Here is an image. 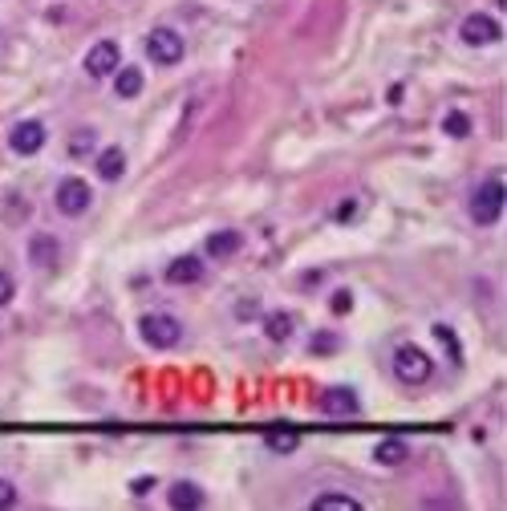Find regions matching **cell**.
<instances>
[{
	"label": "cell",
	"mask_w": 507,
	"mask_h": 511,
	"mask_svg": "<svg viewBox=\"0 0 507 511\" xmlns=\"http://www.w3.org/2000/svg\"><path fill=\"white\" fill-rule=\"evenodd\" d=\"M430 370H434V362H430V353L422 345H398L394 349V373H398V382H406V385H422L430 378Z\"/></svg>",
	"instance_id": "obj_1"
},
{
	"label": "cell",
	"mask_w": 507,
	"mask_h": 511,
	"mask_svg": "<svg viewBox=\"0 0 507 511\" xmlns=\"http://www.w3.org/2000/svg\"><path fill=\"white\" fill-rule=\"evenodd\" d=\"M139 333L150 349H175L179 341H183V325H179L175 317H167V312H142Z\"/></svg>",
	"instance_id": "obj_2"
},
{
	"label": "cell",
	"mask_w": 507,
	"mask_h": 511,
	"mask_svg": "<svg viewBox=\"0 0 507 511\" xmlns=\"http://www.w3.org/2000/svg\"><path fill=\"white\" fill-rule=\"evenodd\" d=\"M503 195H507L503 179H487V183L479 187V191L471 195V203H467V208H471V220L483 223V228H487V223H495V220L503 215Z\"/></svg>",
	"instance_id": "obj_3"
},
{
	"label": "cell",
	"mask_w": 507,
	"mask_h": 511,
	"mask_svg": "<svg viewBox=\"0 0 507 511\" xmlns=\"http://www.w3.org/2000/svg\"><path fill=\"white\" fill-rule=\"evenodd\" d=\"M187 53L183 37H179L175 29H167V25H159V29L147 33V57L155 61V66H179Z\"/></svg>",
	"instance_id": "obj_4"
},
{
	"label": "cell",
	"mask_w": 507,
	"mask_h": 511,
	"mask_svg": "<svg viewBox=\"0 0 507 511\" xmlns=\"http://www.w3.org/2000/svg\"><path fill=\"white\" fill-rule=\"evenodd\" d=\"M53 199H57V211H61V215L78 220V215H86V211H89V199H94V191H89L86 179L69 175V179H61V183H57Z\"/></svg>",
	"instance_id": "obj_5"
},
{
	"label": "cell",
	"mask_w": 507,
	"mask_h": 511,
	"mask_svg": "<svg viewBox=\"0 0 507 511\" xmlns=\"http://www.w3.org/2000/svg\"><path fill=\"white\" fill-rule=\"evenodd\" d=\"M118 66H122V49H118V41H98L94 49L86 53V61H81V69H86V74L94 77V82L110 77Z\"/></svg>",
	"instance_id": "obj_6"
},
{
	"label": "cell",
	"mask_w": 507,
	"mask_h": 511,
	"mask_svg": "<svg viewBox=\"0 0 507 511\" xmlns=\"http://www.w3.org/2000/svg\"><path fill=\"white\" fill-rule=\"evenodd\" d=\"M45 122H37V118H25V122H16L13 127V134H8V147H13V155H37V150L45 147Z\"/></svg>",
	"instance_id": "obj_7"
},
{
	"label": "cell",
	"mask_w": 507,
	"mask_h": 511,
	"mask_svg": "<svg viewBox=\"0 0 507 511\" xmlns=\"http://www.w3.org/2000/svg\"><path fill=\"white\" fill-rule=\"evenodd\" d=\"M459 37H463L467 45H495L503 37V29L491 21V16H483V13H471L463 25H459Z\"/></svg>",
	"instance_id": "obj_8"
},
{
	"label": "cell",
	"mask_w": 507,
	"mask_h": 511,
	"mask_svg": "<svg viewBox=\"0 0 507 511\" xmlns=\"http://www.w3.org/2000/svg\"><path fill=\"white\" fill-rule=\"evenodd\" d=\"M162 276H167V284H195V281H203V264L195 256H179V260H171Z\"/></svg>",
	"instance_id": "obj_9"
},
{
	"label": "cell",
	"mask_w": 507,
	"mask_h": 511,
	"mask_svg": "<svg viewBox=\"0 0 507 511\" xmlns=\"http://www.w3.org/2000/svg\"><path fill=\"white\" fill-rule=\"evenodd\" d=\"M167 504L179 511H195V507H203V491H199L191 479H179L175 487L167 491Z\"/></svg>",
	"instance_id": "obj_10"
},
{
	"label": "cell",
	"mask_w": 507,
	"mask_h": 511,
	"mask_svg": "<svg viewBox=\"0 0 507 511\" xmlns=\"http://www.w3.org/2000/svg\"><path fill=\"white\" fill-rule=\"evenodd\" d=\"M110 77H114V94L122 97V102H130V97H139V94H142V69H134V66H118Z\"/></svg>",
	"instance_id": "obj_11"
},
{
	"label": "cell",
	"mask_w": 507,
	"mask_h": 511,
	"mask_svg": "<svg viewBox=\"0 0 507 511\" xmlns=\"http://www.w3.org/2000/svg\"><path fill=\"white\" fill-rule=\"evenodd\" d=\"M357 406H361V402L353 398V390H329V393L321 398V410H325V414H337V418L357 414Z\"/></svg>",
	"instance_id": "obj_12"
},
{
	"label": "cell",
	"mask_w": 507,
	"mask_h": 511,
	"mask_svg": "<svg viewBox=\"0 0 507 511\" xmlns=\"http://www.w3.org/2000/svg\"><path fill=\"white\" fill-rule=\"evenodd\" d=\"M122 170H126L122 147H110V150H102V155H98V175H102L106 183H118V179H122Z\"/></svg>",
	"instance_id": "obj_13"
},
{
	"label": "cell",
	"mask_w": 507,
	"mask_h": 511,
	"mask_svg": "<svg viewBox=\"0 0 507 511\" xmlns=\"http://www.w3.org/2000/svg\"><path fill=\"white\" fill-rule=\"evenodd\" d=\"M232 252H240V231H215V236H207V256L212 260H228Z\"/></svg>",
	"instance_id": "obj_14"
},
{
	"label": "cell",
	"mask_w": 507,
	"mask_h": 511,
	"mask_svg": "<svg viewBox=\"0 0 507 511\" xmlns=\"http://www.w3.org/2000/svg\"><path fill=\"white\" fill-rule=\"evenodd\" d=\"M406 455H410V451H406L402 438H382V443L374 446V459L382 463V467H398V463H402Z\"/></svg>",
	"instance_id": "obj_15"
},
{
	"label": "cell",
	"mask_w": 507,
	"mask_h": 511,
	"mask_svg": "<svg viewBox=\"0 0 507 511\" xmlns=\"http://www.w3.org/2000/svg\"><path fill=\"white\" fill-rule=\"evenodd\" d=\"M29 252H33V264H57V240L53 236H33V244H29Z\"/></svg>",
	"instance_id": "obj_16"
},
{
	"label": "cell",
	"mask_w": 507,
	"mask_h": 511,
	"mask_svg": "<svg viewBox=\"0 0 507 511\" xmlns=\"http://www.w3.org/2000/svg\"><path fill=\"white\" fill-rule=\"evenodd\" d=\"M264 333H268V341H288L293 337V317H288V312H273V317H264Z\"/></svg>",
	"instance_id": "obj_17"
},
{
	"label": "cell",
	"mask_w": 507,
	"mask_h": 511,
	"mask_svg": "<svg viewBox=\"0 0 507 511\" xmlns=\"http://www.w3.org/2000/svg\"><path fill=\"white\" fill-rule=\"evenodd\" d=\"M313 511H361V504L357 499H349V496H316Z\"/></svg>",
	"instance_id": "obj_18"
},
{
	"label": "cell",
	"mask_w": 507,
	"mask_h": 511,
	"mask_svg": "<svg viewBox=\"0 0 507 511\" xmlns=\"http://www.w3.org/2000/svg\"><path fill=\"white\" fill-rule=\"evenodd\" d=\"M296 443H301V438H296V430H273V434H268V446H273L276 455H293Z\"/></svg>",
	"instance_id": "obj_19"
},
{
	"label": "cell",
	"mask_w": 507,
	"mask_h": 511,
	"mask_svg": "<svg viewBox=\"0 0 507 511\" xmlns=\"http://www.w3.org/2000/svg\"><path fill=\"white\" fill-rule=\"evenodd\" d=\"M442 130H447L450 138H467V134H471V122H467V114L450 110V114H447V122H442Z\"/></svg>",
	"instance_id": "obj_20"
},
{
	"label": "cell",
	"mask_w": 507,
	"mask_h": 511,
	"mask_svg": "<svg viewBox=\"0 0 507 511\" xmlns=\"http://www.w3.org/2000/svg\"><path fill=\"white\" fill-rule=\"evenodd\" d=\"M89 147H94V134H89V130H81L78 138L69 142V155H74V158H81V155H89Z\"/></svg>",
	"instance_id": "obj_21"
},
{
	"label": "cell",
	"mask_w": 507,
	"mask_h": 511,
	"mask_svg": "<svg viewBox=\"0 0 507 511\" xmlns=\"http://www.w3.org/2000/svg\"><path fill=\"white\" fill-rule=\"evenodd\" d=\"M13 297H16V284H13V276H8V272H0V309H5V304L13 301Z\"/></svg>",
	"instance_id": "obj_22"
},
{
	"label": "cell",
	"mask_w": 507,
	"mask_h": 511,
	"mask_svg": "<svg viewBox=\"0 0 507 511\" xmlns=\"http://www.w3.org/2000/svg\"><path fill=\"white\" fill-rule=\"evenodd\" d=\"M16 504V487L8 479H0V507H13Z\"/></svg>",
	"instance_id": "obj_23"
},
{
	"label": "cell",
	"mask_w": 507,
	"mask_h": 511,
	"mask_svg": "<svg viewBox=\"0 0 507 511\" xmlns=\"http://www.w3.org/2000/svg\"><path fill=\"white\" fill-rule=\"evenodd\" d=\"M329 309H333V312H349V292H346V289H341V292H337V297H333V301H329Z\"/></svg>",
	"instance_id": "obj_24"
}]
</instances>
